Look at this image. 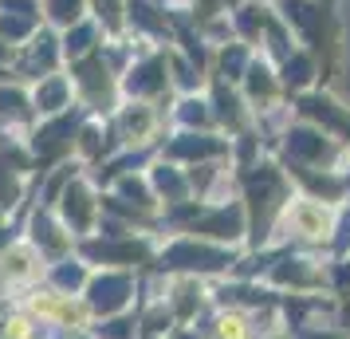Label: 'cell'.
Returning <instances> with one entry per match:
<instances>
[]
</instances>
